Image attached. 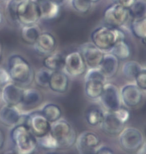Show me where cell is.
Wrapping results in <instances>:
<instances>
[{"mask_svg":"<svg viewBox=\"0 0 146 154\" xmlns=\"http://www.w3.org/2000/svg\"><path fill=\"white\" fill-rule=\"evenodd\" d=\"M134 83L142 92H146V68H142L138 73L135 77Z\"/></svg>","mask_w":146,"mask_h":154,"instance_id":"obj_37","label":"cell"},{"mask_svg":"<svg viewBox=\"0 0 146 154\" xmlns=\"http://www.w3.org/2000/svg\"><path fill=\"white\" fill-rule=\"evenodd\" d=\"M57 46L56 37L50 32H41L38 39L33 45V48L37 53L43 56L52 53L55 51Z\"/></svg>","mask_w":146,"mask_h":154,"instance_id":"obj_18","label":"cell"},{"mask_svg":"<svg viewBox=\"0 0 146 154\" xmlns=\"http://www.w3.org/2000/svg\"><path fill=\"white\" fill-rule=\"evenodd\" d=\"M141 42L143 43V44H144V45L146 46V39H143V40H141Z\"/></svg>","mask_w":146,"mask_h":154,"instance_id":"obj_46","label":"cell"},{"mask_svg":"<svg viewBox=\"0 0 146 154\" xmlns=\"http://www.w3.org/2000/svg\"><path fill=\"white\" fill-rule=\"evenodd\" d=\"M119 92L121 103L128 109L137 108L143 102V92L136 86L135 83L131 82L128 83V84L123 85Z\"/></svg>","mask_w":146,"mask_h":154,"instance_id":"obj_11","label":"cell"},{"mask_svg":"<svg viewBox=\"0 0 146 154\" xmlns=\"http://www.w3.org/2000/svg\"><path fill=\"white\" fill-rule=\"evenodd\" d=\"M104 117V112L97 107H90L85 112V120L87 124L91 127L100 126Z\"/></svg>","mask_w":146,"mask_h":154,"instance_id":"obj_29","label":"cell"},{"mask_svg":"<svg viewBox=\"0 0 146 154\" xmlns=\"http://www.w3.org/2000/svg\"><path fill=\"white\" fill-rule=\"evenodd\" d=\"M145 143L144 134L140 129L127 126L118 135V144L124 152L136 154L141 146Z\"/></svg>","mask_w":146,"mask_h":154,"instance_id":"obj_5","label":"cell"},{"mask_svg":"<svg viewBox=\"0 0 146 154\" xmlns=\"http://www.w3.org/2000/svg\"><path fill=\"white\" fill-rule=\"evenodd\" d=\"M3 21H4V15H3L2 10L0 9V26H1V24L3 23Z\"/></svg>","mask_w":146,"mask_h":154,"instance_id":"obj_43","label":"cell"},{"mask_svg":"<svg viewBox=\"0 0 146 154\" xmlns=\"http://www.w3.org/2000/svg\"><path fill=\"white\" fill-rule=\"evenodd\" d=\"M99 69L105 75L106 79L113 78L117 74L118 69H119V60L110 52H105Z\"/></svg>","mask_w":146,"mask_h":154,"instance_id":"obj_22","label":"cell"},{"mask_svg":"<svg viewBox=\"0 0 146 154\" xmlns=\"http://www.w3.org/2000/svg\"><path fill=\"white\" fill-rule=\"evenodd\" d=\"M41 20L34 0H17V22L21 26L33 25Z\"/></svg>","mask_w":146,"mask_h":154,"instance_id":"obj_6","label":"cell"},{"mask_svg":"<svg viewBox=\"0 0 146 154\" xmlns=\"http://www.w3.org/2000/svg\"><path fill=\"white\" fill-rule=\"evenodd\" d=\"M113 114L115 115L116 118L122 123V124H126L130 119V111L126 107H119L117 110L113 112Z\"/></svg>","mask_w":146,"mask_h":154,"instance_id":"obj_35","label":"cell"},{"mask_svg":"<svg viewBox=\"0 0 146 154\" xmlns=\"http://www.w3.org/2000/svg\"><path fill=\"white\" fill-rule=\"evenodd\" d=\"M37 140H38V146L42 147V148L46 150H58L57 141L50 132L44 136L37 138Z\"/></svg>","mask_w":146,"mask_h":154,"instance_id":"obj_32","label":"cell"},{"mask_svg":"<svg viewBox=\"0 0 146 154\" xmlns=\"http://www.w3.org/2000/svg\"><path fill=\"white\" fill-rule=\"evenodd\" d=\"M49 154H56V153H49Z\"/></svg>","mask_w":146,"mask_h":154,"instance_id":"obj_50","label":"cell"},{"mask_svg":"<svg viewBox=\"0 0 146 154\" xmlns=\"http://www.w3.org/2000/svg\"><path fill=\"white\" fill-rule=\"evenodd\" d=\"M25 124L36 138H40L50 132L51 123L40 110H34L29 112L25 117Z\"/></svg>","mask_w":146,"mask_h":154,"instance_id":"obj_10","label":"cell"},{"mask_svg":"<svg viewBox=\"0 0 146 154\" xmlns=\"http://www.w3.org/2000/svg\"><path fill=\"white\" fill-rule=\"evenodd\" d=\"M65 55L62 52L54 51L43 58V67L53 71H63Z\"/></svg>","mask_w":146,"mask_h":154,"instance_id":"obj_23","label":"cell"},{"mask_svg":"<svg viewBox=\"0 0 146 154\" xmlns=\"http://www.w3.org/2000/svg\"><path fill=\"white\" fill-rule=\"evenodd\" d=\"M52 74V71L45 67L38 69L34 74V82L36 83V85H38L41 88H48L49 85V80Z\"/></svg>","mask_w":146,"mask_h":154,"instance_id":"obj_30","label":"cell"},{"mask_svg":"<svg viewBox=\"0 0 146 154\" xmlns=\"http://www.w3.org/2000/svg\"><path fill=\"white\" fill-rule=\"evenodd\" d=\"M75 145L79 154H95L102 146V140L94 131L84 130L77 136Z\"/></svg>","mask_w":146,"mask_h":154,"instance_id":"obj_9","label":"cell"},{"mask_svg":"<svg viewBox=\"0 0 146 154\" xmlns=\"http://www.w3.org/2000/svg\"><path fill=\"white\" fill-rule=\"evenodd\" d=\"M111 1H112V3H115V4H118V5L122 6V7H125L128 9L136 0H111Z\"/></svg>","mask_w":146,"mask_h":154,"instance_id":"obj_39","label":"cell"},{"mask_svg":"<svg viewBox=\"0 0 146 154\" xmlns=\"http://www.w3.org/2000/svg\"><path fill=\"white\" fill-rule=\"evenodd\" d=\"M111 54L114 55L118 60H128L130 56H131V47L126 42V40H122V41L117 42L114 47L109 51Z\"/></svg>","mask_w":146,"mask_h":154,"instance_id":"obj_27","label":"cell"},{"mask_svg":"<svg viewBox=\"0 0 146 154\" xmlns=\"http://www.w3.org/2000/svg\"><path fill=\"white\" fill-rule=\"evenodd\" d=\"M12 82L27 87L34 81V70L29 61L20 54H12L7 61V68Z\"/></svg>","mask_w":146,"mask_h":154,"instance_id":"obj_1","label":"cell"},{"mask_svg":"<svg viewBox=\"0 0 146 154\" xmlns=\"http://www.w3.org/2000/svg\"><path fill=\"white\" fill-rule=\"evenodd\" d=\"M78 50L81 53L87 68H99L103 60L105 52L97 48L91 42H86L81 44Z\"/></svg>","mask_w":146,"mask_h":154,"instance_id":"obj_13","label":"cell"},{"mask_svg":"<svg viewBox=\"0 0 146 154\" xmlns=\"http://www.w3.org/2000/svg\"><path fill=\"white\" fill-rule=\"evenodd\" d=\"M126 34L121 28H113L106 25L98 26L90 35V40L96 47L104 52H109L117 42L125 40Z\"/></svg>","mask_w":146,"mask_h":154,"instance_id":"obj_3","label":"cell"},{"mask_svg":"<svg viewBox=\"0 0 146 154\" xmlns=\"http://www.w3.org/2000/svg\"><path fill=\"white\" fill-rule=\"evenodd\" d=\"M50 133L57 141L58 150H67L75 145L77 133L73 125L66 119L61 118L56 122L51 123Z\"/></svg>","mask_w":146,"mask_h":154,"instance_id":"obj_4","label":"cell"},{"mask_svg":"<svg viewBox=\"0 0 146 154\" xmlns=\"http://www.w3.org/2000/svg\"><path fill=\"white\" fill-rule=\"evenodd\" d=\"M9 0H0V2H7Z\"/></svg>","mask_w":146,"mask_h":154,"instance_id":"obj_47","label":"cell"},{"mask_svg":"<svg viewBox=\"0 0 146 154\" xmlns=\"http://www.w3.org/2000/svg\"><path fill=\"white\" fill-rule=\"evenodd\" d=\"M130 18L128 9L122 6L112 3L107 6L103 11V19L106 26L113 28H121Z\"/></svg>","mask_w":146,"mask_h":154,"instance_id":"obj_7","label":"cell"},{"mask_svg":"<svg viewBox=\"0 0 146 154\" xmlns=\"http://www.w3.org/2000/svg\"><path fill=\"white\" fill-rule=\"evenodd\" d=\"M40 111L50 123H54L58 121V120H60L62 118V115H63L61 107L58 104L52 102L45 103L41 107Z\"/></svg>","mask_w":146,"mask_h":154,"instance_id":"obj_25","label":"cell"},{"mask_svg":"<svg viewBox=\"0 0 146 154\" xmlns=\"http://www.w3.org/2000/svg\"><path fill=\"white\" fill-rule=\"evenodd\" d=\"M10 82H12V80L8 70L4 68V67L0 66V87L2 88L3 86H5L6 84H8Z\"/></svg>","mask_w":146,"mask_h":154,"instance_id":"obj_38","label":"cell"},{"mask_svg":"<svg viewBox=\"0 0 146 154\" xmlns=\"http://www.w3.org/2000/svg\"><path fill=\"white\" fill-rule=\"evenodd\" d=\"M14 151L18 154H33L38 147V140L25 123H20L11 128L9 133Z\"/></svg>","mask_w":146,"mask_h":154,"instance_id":"obj_2","label":"cell"},{"mask_svg":"<svg viewBox=\"0 0 146 154\" xmlns=\"http://www.w3.org/2000/svg\"><path fill=\"white\" fill-rule=\"evenodd\" d=\"M70 86V79L64 71H53L49 80L48 88L57 94L66 93Z\"/></svg>","mask_w":146,"mask_h":154,"instance_id":"obj_20","label":"cell"},{"mask_svg":"<svg viewBox=\"0 0 146 154\" xmlns=\"http://www.w3.org/2000/svg\"><path fill=\"white\" fill-rule=\"evenodd\" d=\"M95 154H116V153L112 148H111V147L102 145L100 148L95 152Z\"/></svg>","mask_w":146,"mask_h":154,"instance_id":"obj_40","label":"cell"},{"mask_svg":"<svg viewBox=\"0 0 146 154\" xmlns=\"http://www.w3.org/2000/svg\"><path fill=\"white\" fill-rule=\"evenodd\" d=\"M128 12L132 19L146 16V0H136L128 8Z\"/></svg>","mask_w":146,"mask_h":154,"instance_id":"obj_31","label":"cell"},{"mask_svg":"<svg viewBox=\"0 0 146 154\" xmlns=\"http://www.w3.org/2000/svg\"><path fill=\"white\" fill-rule=\"evenodd\" d=\"M26 113H24L18 106L4 104L0 109V122L6 127H14L20 123H23Z\"/></svg>","mask_w":146,"mask_h":154,"instance_id":"obj_14","label":"cell"},{"mask_svg":"<svg viewBox=\"0 0 146 154\" xmlns=\"http://www.w3.org/2000/svg\"><path fill=\"white\" fill-rule=\"evenodd\" d=\"M41 20H53L60 14L61 4L57 0H34Z\"/></svg>","mask_w":146,"mask_h":154,"instance_id":"obj_17","label":"cell"},{"mask_svg":"<svg viewBox=\"0 0 146 154\" xmlns=\"http://www.w3.org/2000/svg\"><path fill=\"white\" fill-rule=\"evenodd\" d=\"M84 79H100L103 81H107L106 77L99 68H89L85 72Z\"/></svg>","mask_w":146,"mask_h":154,"instance_id":"obj_36","label":"cell"},{"mask_svg":"<svg viewBox=\"0 0 146 154\" xmlns=\"http://www.w3.org/2000/svg\"><path fill=\"white\" fill-rule=\"evenodd\" d=\"M100 1H101V0H90V2H91L92 4H96V3H98Z\"/></svg>","mask_w":146,"mask_h":154,"instance_id":"obj_44","label":"cell"},{"mask_svg":"<svg viewBox=\"0 0 146 154\" xmlns=\"http://www.w3.org/2000/svg\"><path fill=\"white\" fill-rule=\"evenodd\" d=\"M57 1L59 2V3H60V4H61V2H62V0H57Z\"/></svg>","mask_w":146,"mask_h":154,"instance_id":"obj_48","label":"cell"},{"mask_svg":"<svg viewBox=\"0 0 146 154\" xmlns=\"http://www.w3.org/2000/svg\"><path fill=\"white\" fill-rule=\"evenodd\" d=\"M21 39L23 40L26 44L28 45H34L35 42L38 39L39 35L41 34V29L37 24L33 25H24L21 27Z\"/></svg>","mask_w":146,"mask_h":154,"instance_id":"obj_24","label":"cell"},{"mask_svg":"<svg viewBox=\"0 0 146 154\" xmlns=\"http://www.w3.org/2000/svg\"><path fill=\"white\" fill-rule=\"evenodd\" d=\"M106 82L100 79H84L85 96L90 100L100 99Z\"/></svg>","mask_w":146,"mask_h":154,"instance_id":"obj_21","label":"cell"},{"mask_svg":"<svg viewBox=\"0 0 146 154\" xmlns=\"http://www.w3.org/2000/svg\"><path fill=\"white\" fill-rule=\"evenodd\" d=\"M130 30L133 36L140 41L146 39V16L132 19L130 23Z\"/></svg>","mask_w":146,"mask_h":154,"instance_id":"obj_28","label":"cell"},{"mask_svg":"<svg viewBox=\"0 0 146 154\" xmlns=\"http://www.w3.org/2000/svg\"><path fill=\"white\" fill-rule=\"evenodd\" d=\"M43 102V94L41 91L37 88L33 87H27L24 88L23 96L21 103L19 104V108L22 110L24 113L28 114L29 112L34 111L37 107Z\"/></svg>","mask_w":146,"mask_h":154,"instance_id":"obj_15","label":"cell"},{"mask_svg":"<svg viewBox=\"0 0 146 154\" xmlns=\"http://www.w3.org/2000/svg\"><path fill=\"white\" fill-rule=\"evenodd\" d=\"M99 127L102 132L109 136H118L125 127V124H122L113 114V112L105 111L103 120Z\"/></svg>","mask_w":146,"mask_h":154,"instance_id":"obj_19","label":"cell"},{"mask_svg":"<svg viewBox=\"0 0 146 154\" xmlns=\"http://www.w3.org/2000/svg\"><path fill=\"white\" fill-rule=\"evenodd\" d=\"M6 13L12 22H17V0H9L6 2Z\"/></svg>","mask_w":146,"mask_h":154,"instance_id":"obj_34","label":"cell"},{"mask_svg":"<svg viewBox=\"0 0 146 154\" xmlns=\"http://www.w3.org/2000/svg\"><path fill=\"white\" fill-rule=\"evenodd\" d=\"M23 92L24 87L17 85L14 82H10L2 87L0 96H1V99L4 104L19 106L21 100H22Z\"/></svg>","mask_w":146,"mask_h":154,"instance_id":"obj_16","label":"cell"},{"mask_svg":"<svg viewBox=\"0 0 146 154\" xmlns=\"http://www.w3.org/2000/svg\"><path fill=\"white\" fill-rule=\"evenodd\" d=\"M63 71L69 76V78H78L85 74L87 66L79 50L71 51L65 55Z\"/></svg>","mask_w":146,"mask_h":154,"instance_id":"obj_8","label":"cell"},{"mask_svg":"<svg viewBox=\"0 0 146 154\" xmlns=\"http://www.w3.org/2000/svg\"><path fill=\"white\" fill-rule=\"evenodd\" d=\"M136 154H146V142L141 146V148L138 150Z\"/></svg>","mask_w":146,"mask_h":154,"instance_id":"obj_42","label":"cell"},{"mask_svg":"<svg viewBox=\"0 0 146 154\" xmlns=\"http://www.w3.org/2000/svg\"><path fill=\"white\" fill-rule=\"evenodd\" d=\"M4 142H5V136L3 134V132L1 131V129H0V149L4 146Z\"/></svg>","mask_w":146,"mask_h":154,"instance_id":"obj_41","label":"cell"},{"mask_svg":"<svg viewBox=\"0 0 146 154\" xmlns=\"http://www.w3.org/2000/svg\"><path fill=\"white\" fill-rule=\"evenodd\" d=\"M1 89H2V88H1V87H0V93H1Z\"/></svg>","mask_w":146,"mask_h":154,"instance_id":"obj_49","label":"cell"},{"mask_svg":"<svg viewBox=\"0 0 146 154\" xmlns=\"http://www.w3.org/2000/svg\"><path fill=\"white\" fill-rule=\"evenodd\" d=\"M71 8L77 13L87 14L92 7L90 0H69Z\"/></svg>","mask_w":146,"mask_h":154,"instance_id":"obj_33","label":"cell"},{"mask_svg":"<svg viewBox=\"0 0 146 154\" xmlns=\"http://www.w3.org/2000/svg\"><path fill=\"white\" fill-rule=\"evenodd\" d=\"M142 70V66L135 60H126L121 66V72L126 79L134 82L135 77Z\"/></svg>","mask_w":146,"mask_h":154,"instance_id":"obj_26","label":"cell"},{"mask_svg":"<svg viewBox=\"0 0 146 154\" xmlns=\"http://www.w3.org/2000/svg\"><path fill=\"white\" fill-rule=\"evenodd\" d=\"M100 101L105 111L107 112H114L119 107H121L122 103H121L120 92L118 90L117 86L110 82L105 83V87L100 97Z\"/></svg>","mask_w":146,"mask_h":154,"instance_id":"obj_12","label":"cell"},{"mask_svg":"<svg viewBox=\"0 0 146 154\" xmlns=\"http://www.w3.org/2000/svg\"><path fill=\"white\" fill-rule=\"evenodd\" d=\"M6 154H18V153L15 152V151H9V152H7Z\"/></svg>","mask_w":146,"mask_h":154,"instance_id":"obj_45","label":"cell"}]
</instances>
